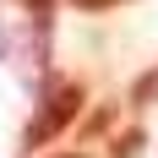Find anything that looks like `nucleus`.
Masks as SVG:
<instances>
[{"instance_id": "1", "label": "nucleus", "mask_w": 158, "mask_h": 158, "mask_svg": "<svg viewBox=\"0 0 158 158\" xmlns=\"http://www.w3.org/2000/svg\"><path fill=\"white\" fill-rule=\"evenodd\" d=\"M77 109H82V82L49 77V71H44V93H38V104H33L27 126H22V147H27V153L49 147L65 126H71V120H77Z\"/></svg>"}, {"instance_id": "2", "label": "nucleus", "mask_w": 158, "mask_h": 158, "mask_svg": "<svg viewBox=\"0 0 158 158\" xmlns=\"http://www.w3.org/2000/svg\"><path fill=\"white\" fill-rule=\"evenodd\" d=\"M153 104H158V65L131 82V109H153Z\"/></svg>"}, {"instance_id": "3", "label": "nucleus", "mask_w": 158, "mask_h": 158, "mask_svg": "<svg viewBox=\"0 0 158 158\" xmlns=\"http://www.w3.org/2000/svg\"><path fill=\"white\" fill-rule=\"evenodd\" d=\"M16 6L27 11L33 27H49V22H55V0H16Z\"/></svg>"}, {"instance_id": "4", "label": "nucleus", "mask_w": 158, "mask_h": 158, "mask_svg": "<svg viewBox=\"0 0 158 158\" xmlns=\"http://www.w3.org/2000/svg\"><path fill=\"white\" fill-rule=\"evenodd\" d=\"M136 153H142V131L131 126L126 136H114V158H136Z\"/></svg>"}, {"instance_id": "5", "label": "nucleus", "mask_w": 158, "mask_h": 158, "mask_svg": "<svg viewBox=\"0 0 158 158\" xmlns=\"http://www.w3.org/2000/svg\"><path fill=\"white\" fill-rule=\"evenodd\" d=\"M77 11H114V6H126V0H71Z\"/></svg>"}, {"instance_id": "6", "label": "nucleus", "mask_w": 158, "mask_h": 158, "mask_svg": "<svg viewBox=\"0 0 158 158\" xmlns=\"http://www.w3.org/2000/svg\"><path fill=\"white\" fill-rule=\"evenodd\" d=\"M104 126H109V109H98L93 120H82V136H98V131H104Z\"/></svg>"}, {"instance_id": "7", "label": "nucleus", "mask_w": 158, "mask_h": 158, "mask_svg": "<svg viewBox=\"0 0 158 158\" xmlns=\"http://www.w3.org/2000/svg\"><path fill=\"white\" fill-rule=\"evenodd\" d=\"M60 158H87V153H60Z\"/></svg>"}]
</instances>
